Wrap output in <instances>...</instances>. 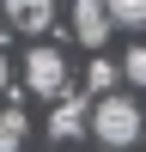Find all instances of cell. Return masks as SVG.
<instances>
[{"label":"cell","instance_id":"cell-5","mask_svg":"<svg viewBox=\"0 0 146 152\" xmlns=\"http://www.w3.org/2000/svg\"><path fill=\"white\" fill-rule=\"evenodd\" d=\"M49 134H55V140H79V134H85V104H79V97H61V104H55Z\"/></svg>","mask_w":146,"mask_h":152},{"label":"cell","instance_id":"cell-6","mask_svg":"<svg viewBox=\"0 0 146 152\" xmlns=\"http://www.w3.org/2000/svg\"><path fill=\"white\" fill-rule=\"evenodd\" d=\"M104 6H110V18L128 24V31H140V24H146V0H104Z\"/></svg>","mask_w":146,"mask_h":152},{"label":"cell","instance_id":"cell-1","mask_svg":"<svg viewBox=\"0 0 146 152\" xmlns=\"http://www.w3.org/2000/svg\"><path fill=\"white\" fill-rule=\"evenodd\" d=\"M91 134H97V146H110V152L134 146L140 140V110H134L128 97H104V104L91 110Z\"/></svg>","mask_w":146,"mask_h":152},{"label":"cell","instance_id":"cell-9","mask_svg":"<svg viewBox=\"0 0 146 152\" xmlns=\"http://www.w3.org/2000/svg\"><path fill=\"white\" fill-rule=\"evenodd\" d=\"M122 79L146 85V43H140V49H128V61H122Z\"/></svg>","mask_w":146,"mask_h":152},{"label":"cell","instance_id":"cell-8","mask_svg":"<svg viewBox=\"0 0 146 152\" xmlns=\"http://www.w3.org/2000/svg\"><path fill=\"white\" fill-rule=\"evenodd\" d=\"M85 79H91V91H110V85H116V79H122V67H110V61H104V55H97V61H91V67H85Z\"/></svg>","mask_w":146,"mask_h":152},{"label":"cell","instance_id":"cell-7","mask_svg":"<svg viewBox=\"0 0 146 152\" xmlns=\"http://www.w3.org/2000/svg\"><path fill=\"white\" fill-rule=\"evenodd\" d=\"M18 146H24V116L0 110V152H18Z\"/></svg>","mask_w":146,"mask_h":152},{"label":"cell","instance_id":"cell-3","mask_svg":"<svg viewBox=\"0 0 146 152\" xmlns=\"http://www.w3.org/2000/svg\"><path fill=\"white\" fill-rule=\"evenodd\" d=\"M110 24H116V18H110V6H104V0H73V37H79V43H104V37H110Z\"/></svg>","mask_w":146,"mask_h":152},{"label":"cell","instance_id":"cell-2","mask_svg":"<svg viewBox=\"0 0 146 152\" xmlns=\"http://www.w3.org/2000/svg\"><path fill=\"white\" fill-rule=\"evenodd\" d=\"M24 85H31L36 97H61V85H67V61H61V49L36 43L31 55H24Z\"/></svg>","mask_w":146,"mask_h":152},{"label":"cell","instance_id":"cell-10","mask_svg":"<svg viewBox=\"0 0 146 152\" xmlns=\"http://www.w3.org/2000/svg\"><path fill=\"white\" fill-rule=\"evenodd\" d=\"M0 85H6V49H0Z\"/></svg>","mask_w":146,"mask_h":152},{"label":"cell","instance_id":"cell-4","mask_svg":"<svg viewBox=\"0 0 146 152\" xmlns=\"http://www.w3.org/2000/svg\"><path fill=\"white\" fill-rule=\"evenodd\" d=\"M6 24L12 31H49L55 24V0H6Z\"/></svg>","mask_w":146,"mask_h":152}]
</instances>
